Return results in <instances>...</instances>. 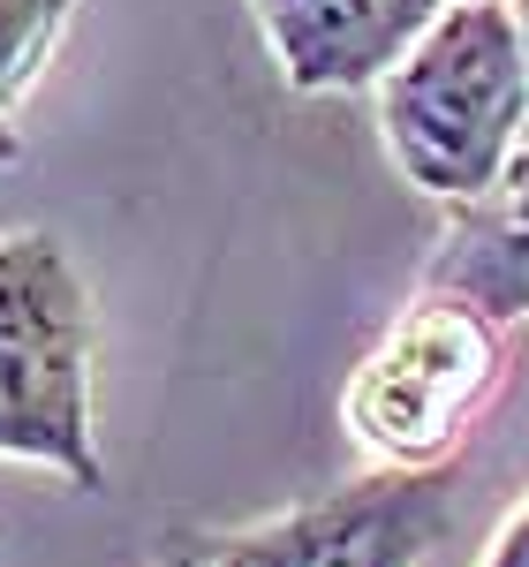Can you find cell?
<instances>
[{"label":"cell","mask_w":529,"mask_h":567,"mask_svg":"<svg viewBox=\"0 0 529 567\" xmlns=\"http://www.w3.org/2000/svg\"><path fill=\"white\" fill-rule=\"evenodd\" d=\"M507 379L499 318L461 296L408 303L341 393V424L378 470H439Z\"/></svg>","instance_id":"3957f363"},{"label":"cell","mask_w":529,"mask_h":567,"mask_svg":"<svg viewBox=\"0 0 529 567\" xmlns=\"http://www.w3.org/2000/svg\"><path fill=\"white\" fill-rule=\"evenodd\" d=\"M515 16H522V45H529V0H515Z\"/></svg>","instance_id":"9c48e42d"},{"label":"cell","mask_w":529,"mask_h":567,"mask_svg":"<svg viewBox=\"0 0 529 567\" xmlns=\"http://www.w3.org/2000/svg\"><path fill=\"white\" fill-rule=\"evenodd\" d=\"M378 136L408 189L485 205L529 136V45L515 0H454L378 84Z\"/></svg>","instance_id":"6da1fadb"},{"label":"cell","mask_w":529,"mask_h":567,"mask_svg":"<svg viewBox=\"0 0 529 567\" xmlns=\"http://www.w3.org/2000/svg\"><path fill=\"white\" fill-rule=\"evenodd\" d=\"M446 537L439 470H371L242 529H175L152 567H424Z\"/></svg>","instance_id":"277c9868"},{"label":"cell","mask_w":529,"mask_h":567,"mask_svg":"<svg viewBox=\"0 0 529 567\" xmlns=\"http://www.w3.org/2000/svg\"><path fill=\"white\" fill-rule=\"evenodd\" d=\"M98 318L69 243L53 227L0 235V462L53 470L76 492H106L91 409Z\"/></svg>","instance_id":"7a4b0ae2"},{"label":"cell","mask_w":529,"mask_h":567,"mask_svg":"<svg viewBox=\"0 0 529 567\" xmlns=\"http://www.w3.org/2000/svg\"><path fill=\"white\" fill-rule=\"evenodd\" d=\"M84 0H0V167L23 159V130H15V106L31 99V84L45 76L61 31L76 23Z\"/></svg>","instance_id":"52a82bcc"},{"label":"cell","mask_w":529,"mask_h":567,"mask_svg":"<svg viewBox=\"0 0 529 567\" xmlns=\"http://www.w3.org/2000/svg\"><path fill=\"white\" fill-rule=\"evenodd\" d=\"M485 567H529V499L499 523V537L485 545Z\"/></svg>","instance_id":"ba28073f"},{"label":"cell","mask_w":529,"mask_h":567,"mask_svg":"<svg viewBox=\"0 0 529 567\" xmlns=\"http://www.w3.org/2000/svg\"><path fill=\"white\" fill-rule=\"evenodd\" d=\"M424 280H432V296H461V303H477L499 326L529 310V136L515 152V167H507V182L485 205L454 213Z\"/></svg>","instance_id":"8992f818"},{"label":"cell","mask_w":529,"mask_h":567,"mask_svg":"<svg viewBox=\"0 0 529 567\" xmlns=\"http://www.w3.org/2000/svg\"><path fill=\"white\" fill-rule=\"evenodd\" d=\"M446 8L454 0H250L258 39L295 99L378 91Z\"/></svg>","instance_id":"5b68a950"}]
</instances>
